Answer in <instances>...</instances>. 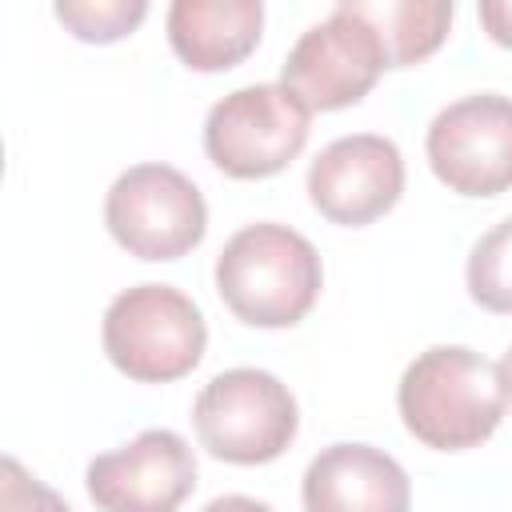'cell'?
Returning <instances> with one entry per match:
<instances>
[{
    "label": "cell",
    "instance_id": "6da1fadb",
    "mask_svg": "<svg viewBox=\"0 0 512 512\" xmlns=\"http://www.w3.org/2000/svg\"><path fill=\"white\" fill-rule=\"evenodd\" d=\"M396 408L420 444L436 452H464L500 428L508 400L500 368L488 356L464 344H432L404 368Z\"/></svg>",
    "mask_w": 512,
    "mask_h": 512
},
{
    "label": "cell",
    "instance_id": "7a4b0ae2",
    "mask_svg": "<svg viewBox=\"0 0 512 512\" xmlns=\"http://www.w3.org/2000/svg\"><path fill=\"white\" fill-rule=\"evenodd\" d=\"M320 284V252L288 224H244L216 256V292L228 312L252 328H288L304 320Z\"/></svg>",
    "mask_w": 512,
    "mask_h": 512
},
{
    "label": "cell",
    "instance_id": "3957f363",
    "mask_svg": "<svg viewBox=\"0 0 512 512\" xmlns=\"http://www.w3.org/2000/svg\"><path fill=\"white\" fill-rule=\"evenodd\" d=\"M108 360L140 384H168L188 376L208 344V328L192 296L172 284L124 288L100 324Z\"/></svg>",
    "mask_w": 512,
    "mask_h": 512
},
{
    "label": "cell",
    "instance_id": "277c9868",
    "mask_svg": "<svg viewBox=\"0 0 512 512\" xmlns=\"http://www.w3.org/2000/svg\"><path fill=\"white\" fill-rule=\"evenodd\" d=\"M192 424L200 448L216 460L268 464L296 440L300 412L280 376L264 368H228L200 388Z\"/></svg>",
    "mask_w": 512,
    "mask_h": 512
},
{
    "label": "cell",
    "instance_id": "5b68a950",
    "mask_svg": "<svg viewBox=\"0 0 512 512\" xmlns=\"http://www.w3.org/2000/svg\"><path fill=\"white\" fill-rule=\"evenodd\" d=\"M308 128L312 112L284 84H244L208 108L204 152L236 180H264L300 156Z\"/></svg>",
    "mask_w": 512,
    "mask_h": 512
},
{
    "label": "cell",
    "instance_id": "8992f818",
    "mask_svg": "<svg viewBox=\"0 0 512 512\" xmlns=\"http://www.w3.org/2000/svg\"><path fill=\"white\" fill-rule=\"evenodd\" d=\"M104 224L140 260H176L208 232L200 188L172 164H132L104 196Z\"/></svg>",
    "mask_w": 512,
    "mask_h": 512
},
{
    "label": "cell",
    "instance_id": "52a82bcc",
    "mask_svg": "<svg viewBox=\"0 0 512 512\" xmlns=\"http://www.w3.org/2000/svg\"><path fill=\"white\" fill-rule=\"evenodd\" d=\"M384 68L388 56L372 24H364L356 12L336 4L328 20L296 36L280 68V84L292 96H300L308 112H332L368 96V88Z\"/></svg>",
    "mask_w": 512,
    "mask_h": 512
},
{
    "label": "cell",
    "instance_id": "ba28073f",
    "mask_svg": "<svg viewBox=\"0 0 512 512\" xmlns=\"http://www.w3.org/2000/svg\"><path fill=\"white\" fill-rule=\"evenodd\" d=\"M440 184L460 196H500L512 188V96L472 92L444 104L424 136Z\"/></svg>",
    "mask_w": 512,
    "mask_h": 512
},
{
    "label": "cell",
    "instance_id": "9c48e42d",
    "mask_svg": "<svg viewBox=\"0 0 512 512\" xmlns=\"http://www.w3.org/2000/svg\"><path fill=\"white\" fill-rule=\"evenodd\" d=\"M100 512H176L196 488V452L172 428H144L84 472Z\"/></svg>",
    "mask_w": 512,
    "mask_h": 512
},
{
    "label": "cell",
    "instance_id": "30bf717a",
    "mask_svg": "<svg viewBox=\"0 0 512 512\" xmlns=\"http://www.w3.org/2000/svg\"><path fill=\"white\" fill-rule=\"evenodd\" d=\"M404 192V156L388 136L352 132L324 144L308 168V200L332 224H372Z\"/></svg>",
    "mask_w": 512,
    "mask_h": 512
},
{
    "label": "cell",
    "instance_id": "8fae6325",
    "mask_svg": "<svg viewBox=\"0 0 512 512\" xmlns=\"http://www.w3.org/2000/svg\"><path fill=\"white\" fill-rule=\"evenodd\" d=\"M304 512H408L412 484L400 460L372 444H328L304 468Z\"/></svg>",
    "mask_w": 512,
    "mask_h": 512
},
{
    "label": "cell",
    "instance_id": "7c38bea8",
    "mask_svg": "<svg viewBox=\"0 0 512 512\" xmlns=\"http://www.w3.org/2000/svg\"><path fill=\"white\" fill-rule=\"evenodd\" d=\"M264 28L260 0H176L168 8V44L196 72L240 64Z\"/></svg>",
    "mask_w": 512,
    "mask_h": 512
},
{
    "label": "cell",
    "instance_id": "4fadbf2b",
    "mask_svg": "<svg viewBox=\"0 0 512 512\" xmlns=\"http://www.w3.org/2000/svg\"><path fill=\"white\" fill-rule=\"evenodd\" d=\"M348 12H356L384 44L388 68L416 64L432 56L452 24L448 0H340Z\"/></svg>",
    "mask_w": 512,
    "mask_h": 512
},
{
    "label": "cell",
    "instance_id": "5bb4252c",
    "mask_svg": "<svg viewBox=\"0 0 512 512\" xmlns=\"http://www.w3.org/2000/svg\"><path fill=\"white\" fill-rule=\"evenodd\" d=\"M468 296L488 312H512V216L488 228L468 252Z\"/></svg>",
    "mask_w": 512,
    "mask_h": 512
},
{
    "label": "cell",
    "instance_id": "9a60e30c",
    "mask_svg": "<svg viewBox=\"0 0 512 512\" xmlns=\"http://www.w3.org/2000/svg\"><path fill=\"white\" fill-rule=\"evenodd\" d=\"M144 16H148L144 0H60L56 4V20L72 28V36L92 44L128 36Z\"/></svg>",
    "mask_w": 512,
    "mask_h": 512
},
{
    "label": "cell",
    "instance_id": "2e32d148",
    "mask_svg": "<svg viewBox=\"0 0 512 512\" xmlns=\"http://www.w3.org/2000/svg\"><path fill=\"white\" fill-rule=\"evenodd\" d=\"M0 512H72L44 480H36L16 456L0 464Z\"/></svg>",
    "mask_w": 512,
    "mask_h": 512
},
{
    "label": "cell",
    "instance_id": "e0dca14e",
    "mask_svg": "<svg viewBox=\"0 0 512 512\" xmlns=\"http://www.w3.org/2000/svg\"><path fill=\"white\" fill-rule=\"evenodd\" d=\"M480 24L504 48H512V0H480Z\"/></svg>",
    "mask_w": 512,
    "mask_h": 512
},
{
    "label": "cell",
    "instance_id": "ac0fdd59",
    "mask_svg": "<svg viewBox=\"0 0 512 512\" xmlns=\"http://www.w3.org/2000/svg\"><path fill=\"white\" fill-rule=\"evenodd\" d=\"M200 512H276V508L264 504V500H252V496L232 492V496H216V500H208Z\"/></svg>",
    "mask_w": 512,
    "mask_h": 512
},
{
    "label": "cell",
    "instance_id": "d6986e66",
    "mask_svg": "<svg viewBox=\"0 0 512 512\" xmlns=\"http://www.w3.org/2000/svg\"><path fill=\"white\" fill-rule=\"evenodd\" d=\"M496 368H500V384H504V400L512 404V348L504 352V360H500Z\"/></svg>",
    "mask_w": 512,
    "mask_h": 512
}]
</instances>
